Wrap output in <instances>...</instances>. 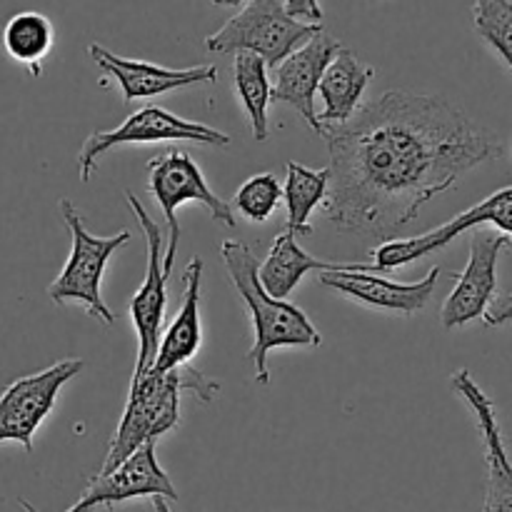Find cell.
I'll use <instances>...</instances> for the list:
<instances>
[{
  "label": "cell",
  "mask_w": 512,
  "mask_h": 512,
  "mask_svg": "<svg viewBox=\"0 0 512 512\" xmlns=\"http://www.w3.org/2000/svg\"><path fill=\"white\" fill-rule=\"evenodd\" d=\"M320 138L330 153L323 210L338 233L388 243L423 205L503 145L438 95L388 90Z\"/></svg>",
  "instance_id": "6da1fadb"
},
{
  "label": "cell",
  "mask_w": 512,
  "mask_h": 512,
  "mask_svg": "<svg viewBox=\"0 0 512 512\" xmlns=\"http://www.w3.org/2000/svg\"><path fill=\"white\" fill-rule=\"evenodd\" d=\"M218 390L220 385L215 380L205 378L193 365H183V368L168 370V373H158V370L150 368L140 378H133L123 418H120L118 430L110 440L100 475L113 473L135 450L155 443L165 433L178 428L180 395L193 393L203 403H210Z\"/></svg>",
  "instance_id": "7a4b0ae2"
},
{
  "label": "cell",
  "mask_w": 512,
  "mask_h": 512,
  "mask_svg": "<svg viewBox=\"0 0 512 512\" xmlns=\"http://www.w3.org/2000/svg\"><path fill=\"white\" fill-rule=\"evenodd\" d=\"M225 270L230 275L235 293L245 303L253 323V348L248 360L255 368V383L268 385V353L275 348H320L323 335L315 330L308 315L285 300H275L265 293L258 280V258L253 250L240 240H225L223 248Z\"/></svg>",
  "instance_id": "3957f363"
},
{
  "label": "cell",
  "mask_w": 512,
  "mask_h": 512,
  "mask_svg": "<svg viewBox=\"0 0 512 512\" xmlns=\"http://www.w3.org/2000/svg\"><path fill=\"white\" fill-rule=\"evenodd\" d=\"M60 213H63L65 225L73 238V250H70L68 263L63 265L58 278L50 283L48 298L55 305L80 303L88 315L103 320V325H115V315L103 300V275L105 265L113 258L115 250L130 243L128 230H120L118 235L100 238V235L88 233L83 223V215L78 213L68 198L60 200Z\"/></svg>",
  "instance_id": "277c9868"
},
{
  "label": "cell",
  "mask_w": 512,
  "mask_h": 512,
  "mask_svg": "<svg viewBox=\"0 0 512 512\" xmlns=\"http://www.w3.org/2000/svg\"><path fill=\"white\" fill-rule=\"evenodd\" d=\"M320 30L323 25L290 18L283 0H248L240 13L205 38V48L210 53H253L275 68Z\"/></svg>",
  "instance_id": "5b68a950"
},
{
  "label": "cell",
  "mask_w": 512,
  "mask_h": 512,
  "mask_svg": "<svg viewBox=\"0 0 512 512\" xmlns=\"http://www.w3.org/2000/svg\"><path fill=\"white\" fill-rule=\"evenodd\" d=\"M148 190L153 195L155 203L160 205L168 223L170 238L165 245V258L163 268L173 273L175 253H178V238H180V225H178V208L183 203H198L203 205L210 213L215 223L233 228L235 215L233 208L225 203L215 190L210 188L205 180L203 170L198 168L193 158L183 150H168V153L158 155L148 163Z\"/></svg>",
  "instance_id": "8992f818"
},
{
  "label": "cell",
  "mask_w": 512,
  "mask_h": 512,
  "mask_svg": "<svg viewBox=\"0 0 512 512\" xmlns=\"http://www.w3.org/2000/svg\"><path fill=\"white\" fill-rule=\"evenodd\" d=\"M175 140H188L198 145H215V148H228L230 135L220 133L218 128L205 123H193V120L178 118L163 108H140L133 115L115 125L113 130H98L88 135L80 145L78 153V175L83 183L93 178L98 168L100 155L108 150L120 148V145H140V143H175Z\"/></svg>",
  "instance_id": "52a82bcc"
},
{
  "label": "cell",
  "mask_w": 512,
  "mask_h": 512,
  "mask_svg": "<svg viewBox=\"0 0 512 512\" xmlns=\"http://www.w3.org/2000/svg\"><path fill=\"white\" fill-rule=\"evenodd\" d=\"M130 213L135 215L140 233L145 238V275L140 283L138 293L130 300V320H133L135 335H138V360H135L133 378H140L148 373L153 365L155 353H158L160 335H163V320H165V305H168V270L163 268V233L160 225L150 218L148 210L143 208L133 193H125Z\"/></svg>",
  "instance_id": "ba28073f"
},
{
  "label": "cell",
  "mask_w": 512,
  "mask_h": 512,
  "mask_svg": "<svg viewBox=\"0 0 512 512\" xmlns=\"http://www.w3.org/2000/svg\"><path fill=\"white\" fill-rule=\"evenodd\" d=\"M83 360L68 358L40 373L13 380L0 395V443H18L33 453V438L53 413L58 395L83 370Z\"/></svg>",
  "instance_id": "9c48e42d"
},
{
  "label": "cell",
  "mask_w": 512,
  "mask_h": 512,
  "mask_svg": "<svg viewBox=\"0 0 512 512\" xmlns=\"http://www.w3.org/2000/svg\"><path fill=\"white\" fill-rule=\"evenodd\" d=\"M480 225H495L500 233L510 238L512 235V185L495 190L493 195H488V198L480 200L478 205H473L470 210L460 213L458 218L448 220V223L438 225L435 230H428V233L418 235V238L388 240V243H383L378 250H373L375 273H390V270L403 268V265L415 263V260L428 258V255L448 248L455 238H460V235L468 233V230L480 228Z\"/></svg>",
  "instance_id": "30bf717a"
},
{
  "label": "cell",
  "mask_w": 512,
  "mask_h": 512,
  "mask_svg": "<svg viewBox=\"0 0 512 512\" xmlns=\"http://www.w3.org/2000/svg\"><path fill=\"white\" fill-rule=\"evenodd\" d=\"M135 498L178 500V490L170 483L168 473L160 468L158 455H155V443H148L140 450H135L113 473L95 475L88 483V488H85V493L80 495L78 503L65 512H93L95 508H113V505ZM18 503L25 512H40L28 500L20 498Z\"/></svg>",
  "instance_id": "8fae6325"
},
{
  "label": "cell",
  "mask_w": 512,
  "mask_h": 512,
  "mask_svg": "<svg viewBox=\"0 0 512 512\" xmlns=\"http://www.w3.org/2000/svg\"><path fill=\"white\" fill-rule=\"evenodd\" d=\"M510 248V238L503 233H480L470 240L468 265L455 278V288L445 298L440 323L445 330L465 328L473 320H483L498 295V260Z\"/></svg>",
  "instance_id": "7c38bea8"
},
{
  "label": "cell",
  "mask_w": 512,
  "mask_h": 512,
  "mask_svg": "<svg viewBox=\"0 0 512 512\" xmlns=\"http://www.w3.org/2000/svg\"><path fill=\"white\" fill-rule=\"evenodd\" d=\"M438 278V265L430 268L428 275L418 280V283H393V280L375 273L373 265L343 263L340 268L320 273V283L325 288L335 290V293L345 295L350 300H358V303L368 305V308L388 310V313L400 315H415L428 308Z\"/></svg>",
  "instance_id": "4fadbf2b"
},
{
  "label": "cell",
  "mask_w": 512,
  "mask_h": 512,
  "mask_svg": "<svg viewBox=\"0 0 512 512\" xmlns=\"http://www.w3.org/2000/svg\"><path fill=\"white\" fill-rule=\"evenodd\" d=\"M450 388L470 408L475 423H478L480 440H483L485 473H488L483 512H512V460L508 448H505L495 403L483 393V388L475 383L470 370L465 368L450 378Z\"/></svg>",
  "instance_id": "5bb4252c"
},
{
  "label": "cell",
  "mask_w": 512,
  "mask_h": 512,
  "mask_svg": "<svg viewBox=\"0 0 512 512\" xmlns=\"http://www.w3.org/2000/svg\"><path fill=\"white\" fill-rule=\"evenodd\" d=\"M340 48H343L340 40L320 30L308 43L293 50L283 63L275 65L273 83H270L273 85L270 88V100H278V103L295 108V113H300V118L308 123V128L315 135L323 133L318 113H315V93H318L325 68H328V63L335 58Z\"/></svg>",
  "instance_id": "9a60e30c"
},
{
  "label": "cell",
  "mask_w": 512,
  "mask_h": 512,
  "mask_svg": "<svg viewBox=\"0 0 512 512\" xmlns=\"http://www.w3.org/2000/svg\"><path fill=\"white\" fill-rule=\"evenodd\" d=\"M88 55L93 58L100 73L110 75L123 90V98L145 100L155 95L170 93V90L190 88V85H208L218 80L215 65H193V68H163V65L145 63V60L123 58L110 53L98 43L88 45Z\"/></svg>",
  "instance_id": "2e32d148"
},
{
  "label": "cell",
  "mask_w": 512,
  "mask_h": 512,
  "mask_svg": "<svg viewBox=\"0 0 512 512\" xmlns=\"http://www.w3.org/2000/svg\"><path fill=\"white\" fill-rule=\"evenodd\" d=\"M200 290H203V258H193L183 273V295H180L178 313L160 335L158 353L150 365L158 373L183 368L198 355L200 343H203Z\"/></svg>",
  "instance_id": "e0dca14e"
},
{
  "label": "cell",
  "mask_w": 512,
  "mask_h": 512,
  "mask_svg": "<svg viewBox=\"0 0 512 512\" xmlns=\"http://www.w3.org/2000/svg\"><path fill=\"white\" fill-rule=\"evenodd\" d=\"M373 75L375 70L343 45L328 63L318 85V93L323 98V113L318 115L320 128L328 130L348 123L363 108V95Z\"/></svg>",
  "instance_id": "ac0fdd59"
},
{
  "label": "cell",
  "mask_w": 512,
  "mask_h": 512,
  "mask_svg": "<svg viewBox=\"0 0 512 512\" xmlns=\"http://www.w3.org/2000/svg\"><path fill=\"white\" fill-rule=\"evenodd\" d=\"M340 265L343 263H328V260H320L315 255L305 253L298 245V240H295V235L285 230L283 235L273 240L268 258L260 263L258 280L270 298L285 300L308 273H313V270L325 273V270H335Z\"/></svg>",
  "instance_id": "d6986e66"
},
{
  "label": "cell",
  "mask_w": 512,
  "mask_h": 512,
  "mask_svg": "<svg viewBox=\"0 0 512 512\" xmlns=\"http://www.w3.org/2000/svg\"><path fill=\"white\" fill-rule=\"evenodd\" d=\"M330 188V170H310L305 165L290 160L285 168V185H283V200L288 208V233L310 235V215L318 208H323L325 198H328Z\"/></svg>",
  "instance_id": "ffe728a7"
},
{
  "label": "cell",
  "mask_w": 512,
  "mask_h": 512,
  "mask_svg": "<svg viewBox=\"0 0 512 512\" xmlns=\"http://www.w3.org/2000/svg\"><path fill=\"white\" fill-rule=\"evenodd\" d=\"M233 85L240 103H243L245 115H248L250 120V130H253L255 143H263L270 135L268 105L270 88H273V85H270L265 60L253 53H235Z\"/></svg>",
  "instance_id": "44dd1931"
},
{
  "label": "cell",
  "mask_w": 512,
  "mask_h": 512,
  "mask_svg": "<svg viewBox=\"0 0 512 512\" xmlns=\"http://www.w3.org/2000/svg\"><path fill=\"white\" fill-rule=\"evenodd\" d=\"M55 40V30L50 18L35 10H23L15 13L13 18L5 23L3 30V45L5 53L15 60V63L25 65L30 73L38 78L43 73V58L50 53Z\"/></svg>",
  "instance_id": "7402d4cb"
},
{
  "label": "cell",
  "mask_w": 512,
  "mask_h": 512,
  "mask_svg": "<svg viewBox=\"0 0 512 512\" xmlns=\"http://www.w3.org/2000/svg\"><path fill=\"white\" fill-rule=\"evenodd\" d=\"M473 23L512 73V0H475Z\"/></svg>",
  "instance_id": "603a6c76"
},
{
  "label": "cell",
  "mask_w": 512,
  "mask_h": 512,
  "mask_svg": "<svg viewBox=\"0 0 512 512\" xmlns=\"http://www.w3.org/2000/svg\"><path fill=\"white\" fill-rule=\"evenodd\" d=\"M280 198H283V185L278 183V178L273 173H258L240 185L230 200V208L243 215L248 223L260 225L278 210Z\"/></svg>",
  "instance_id": "cb8c5ba5"
},
{
  "label": "cell",
  "mask_w": 512,
  "mask_h": 512,
  "mask_svg": "<svg viewBox=\"0 0 512 512\" xmlns=\"http://www.w3.org/2000/svg\"><path fill=\"white\" fill-rule=\"evenodd\" d=\"M283 8L290 18L300 20V23H323V8L320 0H283Z\"/></svg>",
  "instance_id": "d4e9b609"
},
{
  "label": "cell",
  "mask_w": 512,
  "mask_h": 512,
  "mask_svg": "<svg viewBox=\"0 0 512 512\" xmlns=\"http://www.w3.org/2000/svg\"><path fill=\"white\" fill-rule=\"evenodd\" d=\"M483 323L488 325V328H498V325L512 323V293L495 295L493 303H490V308L485 310Z\"/></svg>",
  "instance_id": "484cf974"
},
{
  "label": "cell",
  "mask_w": 512,
  "mask_h": 512,
  "mask_svg": "<svg viewBox=\"0 0 512 512\" xmlns=\"http://www.w3.org/2000/svg\"><path fill=\"white\" fill-rule=\"evenodd\" d=\"M213 5H220V8H238V5H245L248 0H210Z\"/></svg>",
  "instance_id": "4316f807"
},
{
  "label": "cell",
  "mask_w": 512,
  "mask_h": 512,
  "mask_svg": "<svg viewBox=\"0 0 512 512\" xmlns=\"http://www.w3.org/2000/svg\"><path fill=\"white\" fill-rule=\"evenodd\" d=\"M153 510L155 512H173V510H170L168 500H165V498H153Z\"/></svg>",
  "instance_id": "83f0119b"
}]
</instances>
